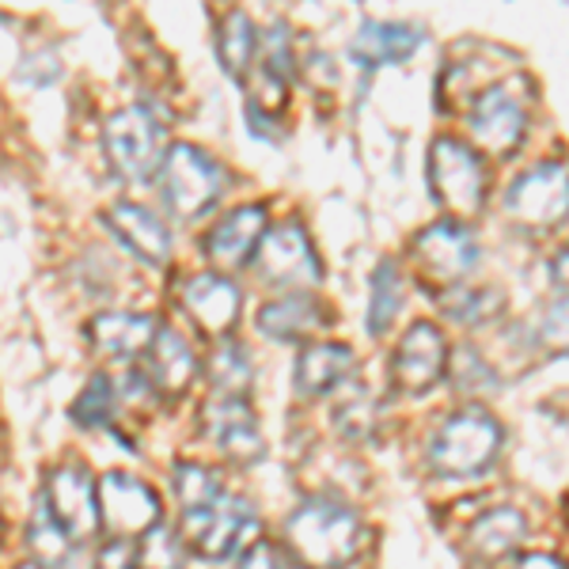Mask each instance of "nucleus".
I'll use <instances>...</instances> for the list:
<instances>
[{"instance_id": "f257e3e1", "label": "nucleus", "mask_w": 569, "mask_h": 569, "mask_svg": "<svg viewBox=\"0 0 569 569\" xmlns=\"http://www.w3.org/2000/svg\"><path fill=\"white\" fill-rule=\"evenodd\" d=\"M284 543L308 569H346L365 547V525L338 498H311L289 517Z\"/></svg>"}, {"instance_id": "f03ea898", "label": "nucleus", "mask_w": 569, "mask_h": 569, "mask_svg": "<svg viewBox=\"0 0 569 569\" xmlns=\"http://www.w3.org/2000/svg\"><path fill=\"white\" fill-rule=\"evenodd\" d=\"M152 176L168 213L179 220L206 217L220 201V194H224V182H228L224 168H220L213 156L201 152L198 144H182V141L160 152V163H156Z\"/></svg>"}, {"instance_id": "7ed1b4c3", "label": "nucleus", "mask_w": 569, "mask_h": 569, "mask_svg": "<svg viewBox=\"0 0 569 569\" xmlns=\"http://www.w3.org/2000/svg\"><path fill=\"white\" fill-rule=\"evenodd\" d=\"M501 440V421L490 410L463 407L437 429L433 445H429V467L440 479H471L498 460Z\"/></svg>"}, {"instance_id": "20e7f679", "label": "nucleus", "mask_w": 569, "mask_h": 569, "mask_svg": "<svg viewBox=\"0 0 569 569\" xmlns=\"http://www.w3.org/2000/svg\"><path fill=\"white\" fill-rule=\"evenodd\" d=\"M429 190L433 201L456 220L475 217L486 206V163L475 144L440 133L429 144Z\"/></svg>"}, {"instance_id": "39448f33", "label": "nucleus", "mask_w": 569, "mask_h": 569, "mask_svg": "<svg viewBox=\"0 0 569 569\" xmlns=\"http://www.w3.org/2000/svg\"><path fill=\"white\" fill-rule=\"evenodd\" d=\"M254 509L236 493H220L201 509H182V547L201 562H224L254 536Z\"/></svg>"}, {"instance_id": "423d86ee", "label": "nucleus", "mask_w": 569, "mask_h": 569, "mask_svg": "<svg viewBox=\"0 0 569 569\" xmlns=\"http://www.w3.org/2000/svg\"><path fill=\"white\" fill-rule=\"evenodd\" d=\"M254 273H259L262 284L270 289H289V292H305L316 289L323 281V262L316 254V243L297 220H284V224H273L262 232L259 247L251 254Z\"/></svg>"}, {"instance_id": "0eeeda50", "label": "nucleus", "mask_w": 569, "mask_h": 569, "mask_svg": "<svg viewBox=\"0 0 569 569\" xmlns=\"http://www.w3.org/2000/svg\"><path fill=\"white\" fill-rule=\"evenodd\" d=\"M479 240L463 220H437V224L421 228L410 243V259H415L418 273L437 289L463 284L467 273L479 266Z\"/></svg>"}, {"instance_id": "6e6552de", "label": "nucleus", "mask_w": 569, "mask_h": 569, "mask_svg": "<svg viewBox=\"0 0 569 569\" xmlns=\"http://www.w3.org/2000/svg\"><path fill=\"white\" fill-rule=\"evenodd\" d=\"M96 505H99V528L110 539H141L144 531L163 520V505L156 498L152 486L126 471H107L96 482Z\"/></svg>"}, {"instance_id": "1a4fd4ad", "label": "nucleus", "mask_w": 569, "mask_h": 569, "mask_svg": "<svg viewBox=\"0 0 569 569\" xmlns=\"http://www.w3.org/2000/svg\"><path fill=\"white\" fill-rule=\"evenodd\" d=\"M160 122L144 107H126L107 118L103 126V152L118 179L141 182L160 163Z\"/></svg>"}, {"instance_id": "9d476101", "label": "nucleus", "mask_w": 569, "mask_h": 569, "mask_svg": "<svg viewBox=\"0 0 569 569\" xmlns=\"http://www.w3.org/2000/svg\"><path fill=\"white\" fill-rule=\"evenodd\" d=\"M467 126L482 152L509 156L520 149L528 133V107L520 99L517 84H490L475 96L471 110H467Z\"/></svg>"}, {"instance_id": "9b49d317", "label": "nucleus", "mask_w": 569, "mask_h": 569, "mask_svg": "<svg viewBox=\"0 0 569 569\" xmlns=\"http://www.w3.org/2000/svg\"><path fill=\"white\" fill-rule=\"evenodd\" d=\"M505 213L520 228H558L566 220V163L547 160L528 168L505 194Z\"/></svg>"}, {"instance_id": "f8f14e48", "label": "nucleus", "mask_w": 569, "mask_h": 569, "mask_svg": "<svg viewBox=\"0 0 569 569\" xmlns=\"http://www.w3.org/2000/svg\"><path fill=\"white\" fill-rule=\"evenodd\" d=\"M46 512L53 517L72 543H84L88 536L99 531V505H96V479L80 463H66L50 471L46 490L39 493Z\"/></svg>"}, {"instance_id": "ddd939ff", "label": "nucleus", "mask_w": 569, "mask_h": 569, "mask_svg": "<svg viewBox=\"0 0 569 569\" xmlns=\"http://www.w3.org/2000/svg\"><path fill=\"white\" fill-rule=\"evenodd\" d=\"M201 429L220 448V456L232 460L236 467H251L266 456L259 421H254L243 395H217L206 407V415H201Z\"/></svg>"}, {"instance_id": "4468645a", "label": "nucleus", "mask_w": 569, "mask_h": 569, "mask_svg": "<svg viewBox=\"0 0 569 569\" xmlns=\"http://www.w3.org/2000/svg\"><path fill=\"white\" fill-rule=\"evenodd\" d=\"M448 372V342L433 323H415L391 357V380L402 395L433 391Z\"/></svg>"}, {"instance_id": "2eb2a0df", "label": "nucleus", "mask_w": 569, "mask_h": 569, "mask_svg": "<svg viewBox=\"0 0 569 569\" xmlns=\"http://www.w3.org/2000/svg\"><path fill=\"white\" fill-rule=\"evenodd\" d=\"M182 308L206 335L224 338L240 319V289L220 270L194 273V278L182 281Z\"/></svg>"}, {"instance_id": "dca6fc26", "label": "nucleus", "mask_w": 569, "mask_h": 569, "mask_svg": "<svg viewBox=\"0 0 569 569\" xmlns=\"http://www.w3.org/2000/svg\"><path fill=\"white\" fill-rule=\"evenodd\" d=\"M107 228L122 240L126 251L144 266H168L171 262V232L149 206L137 201H118L107 209Z\"/></svg>"}, {"instance_id": "f3484780", "label": "nucleus", "mask_w": 569, "mask_h": 569, "mask_svg": "<svg viewBox=\"0 0 569 569\" xmlns=\"http://www.w3.org/2000/svg\"><path fill=\"white\" fill-rule=\"evenodd\" d=\"M266 228H270L266 224V206L232 209L220 224L209 228V236H206L209 262L220 266V270H240V266L251 262V254H254V247H259Z\"/></svg>"}, {"instance_id": "a211bd4d", "label": "nucleus", "mask_w": 569, "mask_h": 569, "mask_svg": "<svg viewBox=\"0 0 569 569\" xmlns=\"http://www.w3.org/2000/svg\"><path fill=\"white\" fill-rule=\"evenodd\" d=\"M421 27L415 23H383V20H369L361 23V31L353 34L350 42V58L361 69H380V66H399V61L415 58L421 46Z\"/></svg>"}, {"instance_id": "6ab92c4d", "label": "nucleus", "mask_w": 569, "mask_h": 569, "mask_svg": "<svg viewBox=\"0 0 569 569\" xmlns=\"http://www.w3.org/2000/svg\"><path fill=\"white\" fill-rule=\"evenodd\" d=\"M144 353H149V376H144V380H149L152 391L171 395V399H176V395H182L190 383H194L198 357L179 330L160 327Z\"/></svg>"}, {"instance_id": "aec40b11", "label": "nucleus", "mask_w": 569, "mask_h": 569, "mask_svg": "<svg viewBox=\"0 0 569 569\" xmlns=\"http://www.w3.org/2000/svg\"><path fill=\"white\" fill-rule=\"evenodd\" d=\"M156 330H160V323L152 316H141V311H103V316H96L88 323V338L107 357L137 361V357H144V350H149Z\"/></svg>"}, {"instance_id": "412c9836", "label": "nucleus", "mask_w": 569, "mask_h": 569, "mask_svg": "<svg viewBox=\"0 0 569 569\" xmlns=\"http://www.w3.org/2000/svg\"><path fill=\"white\" fill-rule=\"evenodd\" d=\"M353 350L346 342H319L308 346L297 361V391L300 399H323L335 388H342L353 372Z\"/></svg>"}, {"instance_id": "4be33fe9", "label": "nucleus", "mask_w": 569, "mask_h": 569, "mask_svg": "<svg viewBox=\"0 0 569 569\" xmlns=\"http://www.w3.org/2000/svg\"><path fill=\"white\" fill-rule=\"evenodd\" d=\"M319 327H327V316L308 292H289L259 311V330L273 342H308Z\"/></svg>"}, {"instance_id": "5701e85b", "label": "nucleus", "mask_w": 569, "mask_h": 569, "mask_svg": "<svg viewBox=\"0 0 569 569\" xmlns=\"http://www.w3.org/2000/svg\"><path fill=\"white\" fill-rule=\"evenodd\" d=\"M525 536H528V520H525V512H517V509H490V512H482L479 520H475L471 528H467V550H471L479 562H493V558H505V555H512L520 543H525Z\"/></svg>"}, {"instance_id": "b1692460", "label": "nucleus", "mask_w": 569, "mask_h": 569, "mask_svg": "<svg viewBox=\"0 0 569 569\" xmlns=\"http://www.w3.org/2000/svg\"><path fill=\"white\" fill-rule=\"evenodd\" d=\"M259 58V27L247 12H228L217 27V61L232 80H243Z\"/></svg>"}, {"instance_id": "393cba45", "label": "nucleus", "mask_w": 569, "mask_h": 569, "mask_svg": "<svg viewBox=\"0 0 569 569\" xmlns=\"http://www.w3.org/2000/svg\"><path fill=\"white\" fill-rule=\"evenodd\" d=\"M402 300H407V284H402V270L395 259H383L372 270V292H369V319H365V330L372 338H383L395 327L402 311Z\"/></svg>"}, {"instance_id": "a878e982", "label": "nucleus", "mask_w": 569, "mask_h": 569, "mask_svg": "<svg viewBox=\"0 0 569 569\" xmlns=\"http://www.w3.org/2000/svg\"><path fill=\"white\" fill-rule=\"evenodd\" d=\"M437 305L448 319H452V323L482 327V323H490L493 311L501 308V292L475 289V284H452V289H440Z\"/></svg>"}, {"instance_id": "bb28decb", "label": "nucleus", "mask_w": 569, "mask_h": 569, "mask_svg": "<svg viewBox=\"0 0 569 569\" xmlns=\"http://www.w3.org/2000/svg\"><path fill=\"white\" fill-rule=\"evenodd\" d=\"M27 539H31V550H34V566L42 569H66L72 562V539L53 525V517L46 512V505L39 498L34 505V520H31V531H27Z\"/></svg>"}, {"instance_id": "cd10ccee", "label": "nucleus", "mask_w": 569, "mask_h": 569, "mask_svg": "<svg viewBox=\"0 0 569 569\" xmlns=\"http://www.w3.org/2000/svg\"><path fill=\"white\" fill-rule=\"evenodd\" d=\"M118 415V388L114 380L103 372H96L84 383V391L72 402V421L84 429H110V421Z\"/></svg>"}, {"instance_id": "c85d7f7f", "label": "nucleus", "mask_w": 569, "mask_h": 569, "mask_svg": "<svg viewBox=\"0 0 569 569\" xmlns=\"http://www.w3.org/2000/svg\"><path fill=\"white\" fill-rule=\"evenodd\" d=\"M206 372H209V380H213V388L220 395H243V399H247L251 380H254V369H251V361H247V353L232 342L217 346L213 357H209Z\"/></svg>"}, {"instance_id": "c756f323", "label": "nucleus", "mask_w": 569, "mask_h": 569, "mask_svg": "<svg viewBox=\"0 0 569 569\" xmlns=\"http://www.w3.org/2000/svg\"><path fill=\"white\" fill-rule=\"evenodd\" d=\"M171 486H176V498L182 501V509H201V505L217 501L224 493L217 471L201 463H176V475H171Z\"/></svg>"}, {"instance_id": "7c9ffc66", "label": "nucleus", "mask_w": 569, "mask_h": 569, "mask_svg": "<svg viewBox=\"0 0 569 569\" xmlns=\"http://www.w3.org/2000/svg\"><path fill=\"white\" fill-rule=\"evenodd\" d=\"M137 569H182V543L163 520L149 528L137 543Z\"/></svg>"}, {"instance_id": "2f4dec72", "label": "nucleus", "mask_w": 569, "mask_h": 569, "mask_svg": "<svg viewBox=\"0 0 569 569\" xmlns=\"http://www.w3.org/2000/svg\"><path fill=\"white\" fill-rule=\"evenodd\" d=\"M448 365H452V376H456V388L475 395V391H493L498 380H493V369L482 361L475 350H460V353H448Z\"/></svg>"}, {"instance_id": "473e14b6", "label": "nucleus", "mask_w": 569, "mask_h": 569, "mask_svg": "<svg viewBox=\"0 0 569 569\" xmlns=\"http://www.w3.org/2000/svg\"><path fill=\"white\" fill-rule=\"evenodd\" d=\"M335 426L342 429V433L350 437V440L372 437V426H376V402L369 399V395H350L346 402H338Z\"/></svg>"}, {"instance_id": "72a5a7b5", "label": "nucleus", "mask_w": 569, "mask_h": 569, "mask_svg": "<svg viewBox=\"0 0 569 569\" xmlns=\"http://www.w3.org/2000/svg\"><path fill=\"white\" fill-rule=\"evenodd\" d=\"M96 569H137V543L133 539H110V543L99 550Z\"/></svg>"}, {"instance_id": "f704fd0d", "label": "nucleus", "mask_w": 569, "mask_h": 569, "mask_svg": "<svg viewBox=\"0 0 569 569\" xmlns=\"http://www.w3.org/2000/svg\"><path fill=\"white\" fill-rule=\"evenodd\" d=\"M240 569H284V562L273 543H247Z\"/></svg>"}, {"instance_id": "c9c22d12", "label": "nucleus", "mask_w": 569, "mask_h": 569, "mask_svg": "<svg viewBox=\"0 0 569 569\" xmlns=\"http://www.w3.org/2000/svg\"><path fill=\"white\" fill-rule=\"evenodd\" d=\"M517 569H566L555 555H520Z\"/></svg>"}, {"instance_id": "e433bc0d", "label": "nucleus", "mask_w": 569, "mask_h": 569, "mask_svg": "<svg viewBox=\"0 0 569 569\" xmlns=\"http://www.w3.org/2000/svg\"><path fill=\"white\" fill-rule=\"evenodd\" d=\"M23 569H34V566H23Z\"/></svg>"}]
</instances>
